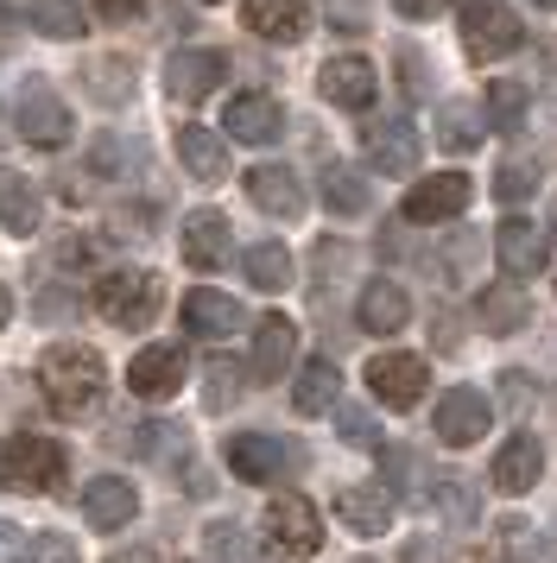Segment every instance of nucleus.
<instances>
[{
  "label": "nucleus",
  "instance_id": "f257e3e1",
  "mask_svg": "<svg viewBox=\"0 0 557 563\" xmlns=\"http://www.w3.org/2000/svg\"><path fill=\"white\" fill-rule=\"evenodd\" d=\"M39 393L51 399L57 418H89L108 399V361L83 342H57L39 355Z\"/></svg>",
  "mask_w": 557,
  "mask_h": 563
},
{
  "label": "nucleus",
  "instance_id": "f03ea898",
  "mask_svg": "<svg viewBox=\"0 0 557 563\" xmlns=\"http://www.w3.org/2000/svg\"><path fill=\"white\" fill-rule=\"evenodd\" d=\"M64 475H70V450L39 437V431H20L0 450V482L20 487V494H57Z\"/></svg>",
  "mask_w": 557,
  "mask_h": 563
},
{
  "label": "nucleus",
  "instance_id": "7ed1b4c3",
  "mask_svg": "<svg viewBox=\"0 0 557 563\" xmlns=\"http://www.w3.org/2000/svg\"><path fill=\"white\" fill-rule=\"evenodd\" d=\"M304 443H292V437H266V431H241L228 437V468L241 475V482L253 487H278L292 482V475H304Z\"/></svg>",
  "mask_w": 557,
  "mask_h": 563
},
{
  "label": "nucleus",
  "instance_id": "20e7f679",
  "mask_svg": "<svg viewBox=\"0 0 557 563\" xmlns=\"http://www.w3.org/2000/svg\"><path fill=\"white\" fill-rule=\"evenodd\" d=\"M165 305V279L159 273H140V266H127V273H108L96 285V310L108 323H121V330H146L152 317Z\"/></svg>",
  "mask_w": 557,
  "mask_h": 563
},
{
  "label": "nucleus",
  "instance_id": "39448f33",
  "mask_svg": "<svg viewBox=\"0 0 557 563\" xmlns=\"http://www.w3.org/2000/svg\"><path fill=\"white\" fill-rule=\"evenodd\" d=\"M520 38H526V26L513 20L506 0H462V52L476 64H494V57L520 52Z\"/></svg>",
  "mask_w": 557,
  "mask_h": 563
},
{
  "label": "nucleus",
  "instance_id": "423d86ee",
  "mask_svg": "<svg viewBox=\"0 0 557 563\" xmlns=\"http://www.w3.org/2000/svg\"><path fill=\"white\" fill-rule=\"evenodd\" d=\"M361 153H368L374 172L405 178L418 165V128H412V114H368L361 121Z\"/></svg>",
  "mask_w": 557,
  "mask_h": 563
},
{
  "label": "nucleus",
  "instance_id": "0eeeda50",
  "mask_svg": "<svg viewBox=\"0 0 557 563\" xmlns=\"http://www.w3.org/2000/svg\"><path fill=\"white\" fill-rule=\"evenodd\" d=\"M266 544L285 551V558H317L324 551V519H317V507L298 500V494H278L273 507H266Z\"/></svg>",
  "mask_w": 557,
  "mask_h": 563
},
{
  "label": "nucleus",
  "instance_id": "6e6552de",
  "mask_svg": "<svg viewBox=\"0 0 557 563\" xmlns=\"http://www.w3.org/2000/svg\"><path fill=\"white\" fill-rule=\"evenodd\" d=\"M368 393H374L380 406L412 411L430 393V361L425 355H374L368 361Z\"/></svg>",
  "mask_w": 557,
  "mask_h": 563
},
{
  "label": "nucleus",
  "instance_id": "1a4fd4ad",
  "mask_svg": "<svg viewBox=\"0 0 557 563\" xmlns=\"http://www.w3.org/2000/svg\"><path fill=\"white\" fill-rule=\"evenodd\" d=\"M488 424H494V411H488V393H476V386H450V393L437 399V437H444L450 450L481 443Z\"/></svg>",
  "mask_w": 557,
  "mask_h": 563
},
{
  "label": "nucleus",
  "instance_id": "9d476101",
  "mask_svg": "<svg viewBox=\"0 0 557 563\" xmlns=\"http://www.w3.org/2000/svg\"><path fill=\"white\" fill-rule=\"evenodd\" d=\"M20 133L32 140V146L57 153V146H70L76 121H70V108L57 102L45 82H25V89H20Z\"/></svg>",
  "mask_w": 557,
  "mask_h": 563
},
{
  "label": "nucleus",
  "instance_id": "9b49d317",
  "mask_svg": "<svg viewBox=\"0 0 557 563\" xmlns=\"http://www.w3.org/2000/svg\"><path fill=\"white\" fill-rule=\"evenodd\" d=\"M317 96H324L329 108H374L380 96V77H374V64L368 57H329L324 70H317Z\"/></svg>",
  "mask_w": 557,
  "mask_h": 563
},
{
  "label": "nucleus",
  "instance_id": "f8f14e48",
  "mask_svg": "<svg viewBox=\"0 0 557 563\" xmlns=\"http://www.w3.org/2000/svg\"><path fill=\"white\" fill-rule=\"evenodd\" d=\"M222 77H228V57L209 52V45H197V52H177L172 64H165V96L184 102V108H197Z\"/></svg>",
  "mask_w": 557,
  "mask_h": 563
},
{
  "label": "nucleus",
  "instance_id": "ddd939ff",
  "mask_svg": "<svg viewBox=\"0 0 557 563\" xmlns=\"http://www.w3.org/2000/svg\"><path fill=\"white\" fill-rule=\"evenodd\" d=\"M400 209H405V222H450V216L469 209V178L462 172H437V178L412 184Z\"/></svg>",
  "mask_w": 557,
  "mask_h": 563
},
{
  "label": "nucleus",
  "instance_id": "4468645a",
  "mask_svg": "<svg viewBox=\"0 0 557 563\" xmlns=\"http://www.w3.org/2000/svg\"><path fill=\"white\" fill-rule=\"evenodd\" d=\"M234 254V229H228L222 209H197L190 222H184V266H197V273H216L228 266Z\"/></svg>",
  "mask_w": 557,
  "mask_h": 563
},
{
  "label": "nucleus",
  "instance_id": "2eb2a0df",
  "mask_svg": "<svg viewBox=\"0 0 557 563\" xmlns=\"http://www.w3.org/2000/svg\"><path fill=\"white\" fill-rule=\"evenodd\" d=\"M222 128L234 133V140H248V146H273L278 133H285V108H278L273 96L248 89V96H234V102L222 108Z\"/></svg>",
  "mask_w": 557,
  "mask_h": 563
},
{
  "label": "nucleus",
  "instance_id": "dca6fc26",
  "mask_svg": "<svg viewBox=\"0 0 557 563\" xmlns=\"http://www.w3.org/2000/svg\"><path fill=\"white\" fill-rule=\"evenodd\" d=\"M292 355H298V330H292V317H278V310H266L260 317V330H253V355H248V374L260 386L278 380L285 367H292Z\"/></svg>",
  "mask_w": 557,
  "mask_h": 563
},
{
  "label": "nucleus",
  "instance_id": "f3484780",
  "mask_svg": "<svg viewBox=\"0 0 557 563\" xmlns=\"http://www.w3.org/2000/svg\"><path fill=\"white\" fill-rule=\"evenodd\" d=\"M127 386H133V399H172L177 386H184V355H177L172 342H152V349L133 355Z\"/></svg>",
  "mask_w": 557,
  "mask_h": 563
},
{
  "label": "nucleus",
  "instance_id": "a211bd4d",
  "mask_svg": "<svg viewBox=\"0 0 557 563\" xmlns=\"http://www.w3.org/2000/svg\"><path fill=\"white\" fill-rule=\"evenodd\" d=\"M241 26L253 38H273V45H292L310 32V0H248L241 7Z\"/></svg>",
  "mask_w": 557,
  "mask_h": 563
},
{
  "label": "nucleus",
  "instance_id": "6ab92c4d",
  "mask_svg": "<svg viewBox=\"0 0 557 563\" xmlns=\"http://www.w3.org/2000/svg\"><path fill=\"white\" fill-rule=\"evenodd\" d=\"M83 512H89L96 532H121L127 519L140 512V487L121 482V475H96V482L83 487Z\"/></svg>",
  "mask_w": 557,
  "mask_h": 563
},
{
  "label": "nucleus",
  "instance_id": "aec40b11",
  "mask_svg": "<svg viewBox=\"0 0 557 563\" xmlns=\"http://www.w3.org/2000/svg\"><path fill=\"white\" fill-rule=\"evenodd\" d=\"M248 197H253V209H266V216H278V222L304 216V184H298L292 165H253L248 172Z\"/></svg>",
  "mask_w": 557,
  "mask_h": 563
},
{
  "label": "nucleus",
  "instance_id": "412c9836",
  "mask_svg": "<svg viewBox=\"0 0 557 563\" xmlns=\"http://www.w3.org/2000/svg\"><path fill=\"white\" fill-rule=\"evenodd\" d=\"M494 247H501V266L506 279H532L538 266H545V234L532 229L520 209H506V222L494 229Z\"/></svg>",
  "mask_w": 557,
  "mask_h": 563
},
{
  "label": "nucleus",
  "instance_id": "4be33fe9",
  "mask_svg": "<svg viewBox=\"0 0 557 563\" xmlns=\"http://www.w3.org/2000/svg\"><path fill=\"white\" fill-rule=\"evenodd\" d=\"M538 475H545V450H538V437L513 431L501 443V456H494V487H501V494H532Z\"/></svg>",
  "mask_w": 557,
  "mask_h": 563
},
{
  "label": "nucleus",
  "instance_id": "5701e85b",
  "mask_svg": "<svg viewBox=\"0 0 557 563\" xmlns=\"http://www.w3.org/2000/svg\"><path fill=\"white\" fill-rule=\"evenodd\" d=\"M177 317H184V330L203 335V342H222V335L241 330V305H234L228 291H209V285H203V291H190Z\"/></svg>",
  "mask_w": 557,
  "mask_h": 563
},
{
  "label": "nucleus",
  "instance_id": "b1692460",
  "mask_svg": "<svg viewBox=\"0 0 557 563\" xmlns=\"http://www.w3.org/2000/svg\"><path fill=\"white\" fill-rule=\"evenodd\" d=\"M83 89H89L101 108H127V102H133V89H140V70H133V57L101 52V57L83 64Z\"/></svg>",
  "mask_w": 557,
  "mask_h": 563
},
{
  "label": "nucleus",
  "instance_id": "393cba45",
  "mask_svg": "<svg viewBox=\"0 0 557 563\" xmlns=\"http://www.w3.org/2000/svg\"><path fill=\"white\" fill-rule=\"evenodd\" d=\"M336 512H342V526L354 538H380L393 526V494L386 487H342L336 494Z\"/></svg>",
  "mask_w": 557,
  "mask_h": 563
},
{
  "label": "nucleus",
  "instance_id": "a878e982",
  "mask_svg": "<svg viewBox=\"0 0 557 563\" xmlns=\"http://www.w3.org/2000/svg\"><path fill=\"white\" fill-rule=\"evenodd\" d=\"M39 216H45L39 184L20 178L13 165H0V229H7V234H39Z\"/></svg>",
  "mask_w": 557,
  "mask_h": 563
},
{
  "label": "nucleus",
  "instance_id": "bb28decb",
  "mask_svg": "<svg viewBox=\"0 0 557 563\" xmlns=\"http://www.w3.org/2000/svg\"><path fill=\"white\" fill-rule=\"evenodd\" d=\"M292 406H298L304 418L336 411L342 406V367H336V361H304L298 380H292Z\"/></svg>",
  "mask_w": 557,
  "mask_h": 563
},
{
  "label": "nucleus",
  "instance_id": "cd10ccee",
  "mask_svg": "<svg viewBox=\"0 0 557 563\" xmlns=\"http://www.w3.org/2000/svg\"><path fill=\"white\" fill-rule=\"evenodd\" d=\"M412 323V298H405L393 279H368L361 285V330H374V335H393Z\"/></svg>",
  "mask_w": 557,
  "mask_h": 563
},
{
  "label": "nucleus",
  "instance_id": "c85d7f7f",
  "mask_svg": "<svg viewBox=\"0 0 557 563\" xmlns=\"http://www.w3.org/2000/svg\"><path fill=\"white\" fill-rule=\"evenodd\" d=\"M177 158H184V172L197 184H222L228 178V146L216 140V133L203 128H177Z\"/></svg>",
  "mask_w": 557,
  "mask_h": 563
},
{
  "label": "nucleus",
  "instance_id": "c756f323",
  "mask_svg": "<svg viewBox=\"0 0 557 563\" xmlns=\"http://www.w3.org/2000/svg\"><path fill=\"white\" fill-rule=\"evenodd\" d=\"M526 317H532V305H526V291H513V285H488V291L476 298V323L488 335L526 330Z\"/></svg>",
  "mask_w": 557,
  "mask_h": 563
},
{
  "label": "nucleus",
  "instance_id": "7c9ffc66",
  "mask_svg": "<svg viewBox=\"0 0 557 563\" xmlns=\"http://www.w3.org/2000/svg\"><path fill=\"white\" fill-rule=\"evenodd\" d=\"M25 20L45 38H83L89 32V7L83 0H25Z\"/></svg>",
  "mask_w": 557,
  "mask_h": 563
},
{
  "label": "nucleus",
  "instance_id": "2f4dec72",
  "mask_svg": "<svg viewBox=\"0 0 557 563\" xmlns=\"http://www.w3.org/2000/svg\"><path fill=\"white\" fill-rule=\"evenodd\" d=\"M317 190H324V203L336 209V216H361V209H368V178H361L354 165H336V158H329Z\"/></svg>",
  "mask_w": 557,
  "mask_h": 563
},
{
  "label": "nucleus",
  "instance_id": "473e14b6",
  "mask_svg": "<svg viewBox=\"0 0 557 563\" xmlns=\"http://www.w3.org/2000/svg\"><path fill=\"white\" fill-rule=\"evenodd\" d=\"M481 133H488V121H481V114H476L469 102L437 108V146H444V153H476Z\"/></svg>",
  "mask_w": 557,
  "mask_h": 563
},
{
  "label": "nucleus",
  "instance_id": "72a5a7b5",
  "mask_svg": "<svg viewBox=\"0 0 557 563\" xmlns=\"http://www.w3.org/2000/svg\"><path fill=\"white\" fill-rule=\"evenodd\" d=\"M241 266H248L253 291H285V285H292V254H285L278 241H253Z\"/></svg>",
  "mask_w": 557,
  "mask_h": 563
},
{
  "label": "nucleus",
  "instance_id": "f704fd0d",
  "mask_svg": "<svg viewBox=\"0 0 557 563\" xmlns=\"http://www.w3.org/2000/svg\"><path fill=\"white\" fill-rule=\"evenodd\" d=\"M203 551H209V563H266V551H260V538H253L248 526H234V519H222V526H209V538H203Z\"/></svg>",
  "mask_w": 557,
  "mask_h": 563
},
{
  "label": "nucleus",
  "instance_id": "c9c22d12",
  "mask_svg": "<svg viewBox=\"0 0 557 563\" xmlns=\"http://www.w3.org/2000/svg\"><path fill=\"white\" fill-rule=\"evenodd\" d=\"M133 165H140V146L133 140H121V133H96L89 140V172L96 178H127Z\"/></svg>",
  "mask_w": 557,
  "mask_h": 563
},
{
  "label": "nucleus",
  "instance_id": "e433bc0d",
  "mask_svg": "<svg viewBox=\"0 0 557 563\" xmlns=\"http://www.w3.org/2000/svg\"><path fill=\"white\" fill-rule=\"evenodd\" d=\"M488 128H501V133L526 128V89L520 82H494L488 89Z\"/></svg>",
  "mask_w": 557,
  "mask_h": 563
},
{
  "label": "nucleus",
  "instance_id": "4c0bfd02",
  "mask_svg": "<svg viewBox=\"0 0 557 563\" xmlns=\"http://www.w3.org/2000/svg\"><path fill=\"white\" fill-rule=\"evenodd\" d=\"M437 507H444V519L450 526H476V512H481V494L469 482H437V494H430Z\"/></svg>",
  "mask_w": 557,
  "mask_h": 563
},
{
  "label": "nucleus",
  "instance_id": "58836bf2",
  "mask_svg": "<svg viewBox=\"0 0 557 563\" xmlns=\"http://www.w3.org/2000/svg\"><path fill=\"white\" fill-rule=\"evenodd\" d=\"M532 190H538V165H501V172H494V197H501L506 209H520Z\"/></svg>",
  "mask_w": 557,
  "mask_h": 563
},
{
  "label": "nucleus",
  "instance_id": "ea45409f",
  "mask_svg": "<svg viewBox=\"0 0 557 563\" xmlns=\"http://www.w3.org/2000/svg\"><path fill=\"white\" fill-rule=\"evenodd\" d=\"M234 393H241L234 361H209V380H203V399H209V411H228V406H234Z\"/></svg>",
  "mask_w": 557,
  "mask_h": 563
},
{
  "label": "nucleus",
  "instance_id": "a19ab883",
  "mask_svg": "<svg viewBox=\"0 0 557 563\" xmlns=\"http://www.w3.org/2000/svg\"><path fill=\"white\" fill-rule=\"evenodd\" d=\"M336 431H342V443H354V450H380V424L368 418V411L336 406Z\"/></svg>",
  "mask_w": 557,
  "mask_h": 563
},
{
  "label": "nucleus",
  "instance_id": "79ce46f5",
  "mask_svg": "<svg viewBox=\"0 0 557 563\" xmlns=\"http://www.w3.org/2000/svg\"><path fill=\"white\" fill-rule=\"evenodd\" d=\"M133 443H140L146 456H190V437L177 431V424H146Z\"/></svg>",
  "mask_w": 557,
  "mask_h": 563
},
{
  "label": "nucleus",
  "instance_id": "37998d69",
  "mask_svg": "<svg viewBox=\"0 0 557 563\" xmlns=\"http://www.w3.org/2000/svg\"><path fill=\"white\" fill-rule=\"evenodd\" d=\"M25 563H76V544L64 532H39L32 551H25Z\"/></svg>",
  "mask_w": 557,
  "mask_h": 563
},
{
  "label": "nucleus",
  "instance_id": "c03bdc74",
  "mask_svg": "<svg viewBox=\"0 0 557 563\" xmlns=\"http://www.w3.org/2000/svg\"><path fill=\"white\" fill-rule=\"evenodd\" d=\"M412 475H418V456H412V450H386V482L400 487H412Z\"/></svg>",
  "mask_w": 557,
  "mask_h": 563
},
{
  "label": "nucleus",
  "instance_id": "a18cd8bd",
  "mask_svg": "<svg viewBox=\"0 0 557 563\" xmlns=\"http://www.w3.org/2000/svg\"><path fill=\"white\" fill-rule=\"evenodd\" d=\"M39 317L64 323V317H76V298H70V291H51V285H45V291H39Z\"/></svg>",
  "mask_w": 557,
  "mask_h": 563
},
{
  "label": "nucleus",
  "instance_id": "49530a36",
  "mask_svg": "<svg viewBox=\"0 0 557 563\" xmlns=\"http://www.w3.org/2000/svg\"><path fill=\"white\" fill-rule=\"evenodd\" d=\"M25 551H32V544H25V532L0 519V563H25Z\"/></svg>",
  "mask_w": 557,
  "mask_h": 563
},
{
  "label": "nucleus",
  "instance_id": "de8ad7c7",
  "mask_svg": "<svg viewBox=\"0 0 557 563\" xmlns=\"http://www.w3.org/2000/svg\"><path fill=\"white\" fill-rule=\"evenodd\" d=\"M140 7H146V0H96V13L108 20V26H127V20H133Z\"/></svg>",
  "mask_w": 557,
  "mask_h": 563
},
{
  "label": "nucleus",
  "instance_id": "09e8293b",
  "mask_svg": "<svg viewBox=\"0 0 557 563\" xmlns=\"http://www.w3.org/2000/svg\"><path fill=\"white\" fill-rule=\"evenodd\" d=\"M393 7H400L405 20H437V13H444L450 0H393Z\"/></svg>",
  "mask_w": 557,
  "mask_h": 563
},
{
  "label": "nucleus",
  "instance_id": "8fccbe9b",
  "mask_svg": "<svg viewBox=\"0 0 557 563\" xmlns=\"http://www.w3.org/2000/svg\"><path fill=\"white\" fill-rule=\"evenodd\" d=\"M501 393L513 399V406H532V380L526 374H501Z\"/></svg>",
  "mask_w": 557,
  "mask_h": 563
},
{
  "label": "nucleus",
  "instance_id": "3c124183",
  "mask_svg": "<svg viewBox=\"0 0 557 563\" xmlns=\"http://www.w3.org/2000/svg\"><path fill=\"white\" fill-rule=\"evenodd\" d=\"M437 558H444V551H437L430 538H412V544H405V558H400V563H437Z\"/></svg>",
  "mask_w": 557,
  "mask_h": 563
},
{
  "label": "nucleus",
  "instance_id": "603ef678",
  "mask_svg": "<svg viewBox=\"0 0 557 563\" xmlns=\"http://www.w3.org/2000/svg\"><path fill=\"white\" fill-rule=\"evenodd\" d=\"M13 38H20V13H13V7H0V52H7Z\"/></svg>",
  "mask_w": 557,
  "mask_h": 563
},
{
  "label": "nucleus",
  "instance_id": "864d4df0",
  "mask_svg": "<svg viewBox=\"0 0 557 563\" xmlns=\"http://www.w3.org/2000/svg\"><path fill=\"white\" fill-rule=\"evenodd\" d=\"M108 563H165V558H159L152 544H140V551H114V558H108Z\"/></svg>",
  "mask_w": 557,
  "mask_h": 563
},
{
  "label": "nucleus",
  "instance_id": "5fc2aeb1",
  "mask_svg": "<svg viewBox=\"0 0 557 563\" xmlns=\"http://www.w3.org/2000/svg\"><path fill=\"white\" fill-rule=\"evenodd\" d=\"M7 317H13V291L0 285V330H7Z\"/></svg>",
  "mask_w": 557,
  "mask_h": 563
},
{
  "label": "nucleus",
  "instance_id": "6e6d98bb",
  "mask_svg": "<svg viewBox=\"0 0 557 563\" xmlns=\"http://www.w3.org/2000/svg\"><path fill=\"white\" fill-rule=\"evenodd\" d=\"M0 146H7V121H0Z\"/></svg>",
  "mask_w": 557,
  "mask_h": 563
},
{
  "label": "nucleus",
  "instance_id": "4d7b16f0",
  "mask_svg": "<svg viewBox=\"0 0 557 563\" xmlns=\"http://www.w3.org/2000/svg\"><path fill=\"white\" fill-rule=\"evenodd\" d=\"M532 7H557V0H532Z\"/></svg>",
  "mask_w": 557,
  "mask_h": 563
},
{
  "label": "nucleus",
  "instance_id": "13d9d810",
  "mask_svg": "<svg viewBox=\"0 0 557 563\" xmlns=\"http://www.w3.org/2000/svg\"><path fill=\"white\" fill-rule=\"evenodd\" d=\"M551 241H557V216H551Z\"/></svg>",
  "mask_w": 557,
  "mask_h": 563
}]
</instances>
